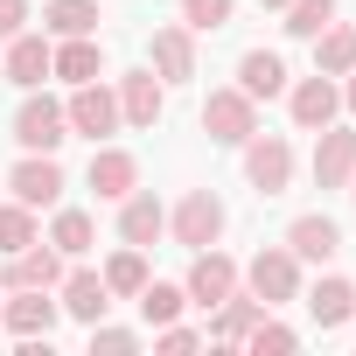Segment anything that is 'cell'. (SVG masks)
I'll list each match as a JSON object with an SVG mask.
<instances>
[{"instance_id":"6da1fadb","label":"cell","mask_w":356,"mask_h":356,"mask_svg":"<svg viewBox=\"0 0 356 356\" xmlns=\"http://www.w3.org/2000/svg\"><path fill=\"white\" fill-rule=\"evenodd\" d=\"M238 280H245V293H252V300H266V307H286V300H300V259H293L286 245H266V252H252Z\"/></svg>"},{"instance_id":"7a4b0ae2","label":"cell","mask_w":356,"mask_h":356,"mask_svg":"<svg viewBox=\"0 0 356 356\" xmlns=\"http://www.w3.org/2000/svg\"><path fill=\"white\" fill-rule=\"evenodd\" d=\"M224 224H231V217H224V196H217V189H189L182 203L168 210V238L182 245V252L217 245V238H224Z\"/></svg>"},{"instance_id":"3957f363","label":"cell","mask_w":356,"mask_h":356,"mask_svg":"<svg viewBox=\"0 0 356 356\" xmlns=\"http://www.w3.org/2000/svg\"><path fill=\"white\" fill-rule=\"evenodd\" d=\"M238 154H245V182L259 196H286L293 189V140L286 133H252Z\"/></svg>"},{"instance_id":"277c9868","label":"cell","mask_w":356,"mask_h":356,"mask_svg":"<svg viewBox=\"0 0 356 356\" xmlns=\"http://www.w3.org/2000/svg\"><path fill=\"white\" fill-rule=\"evenodd\" d=\"M203 133H210L217 147H245V140L259 133V98H245L238 84H217V91L203 98Z\"/></svg>"},{"instance_id":"5b68a950","label":"cell","mask_w":356,"mask_h":356,"mask_svg":"<svg viewBox=\"0 0 356 356\" xmlns=\"http://www.w3.org/2000/svg\"><path fill=\"white\" fill-rule=\"evenodd\" d=\"M245 266L231 259V252H217V245H203V252H189V280H182V293H189V307H217V300H231L245 280H238Z\"/></svg>"},{"instance_id":"8992f818","label":"cell","mask_w":356,"mask_h":356,"mask_svg":"<svg viewBox=\"0 0 356 356\" xmlns=\"http://www.w3.org/2000/svg\"><path fill=\"white\" fill-rule=\"evenodd\" d=\"M63 307H56V286H15V293H0V328H8L15 342L29 335H56Z\"/></svg>"},{"instance_id":"52a82bcc","label":"cell","mask_w":356,"mask_h":356,"mask_svg":"<svg viewBox=\"0 0 356 356\" xmlns=\"http://www.w3.org/2000/svg\"><path fill=\"white\" fill-rule=\"evenodd\" d=\"M63 119H70V133H84V140L98 147V140H112V133H119V91H112L105 77H91V84H70V105H63Z\"/></svg>"},{"instance_id":"ba28073f","label":"cell","mask_w":356,"mask_h":356,"mask_svg":"<svg viewBox=\"0 0 356 356\" xmlns=\"http://www.w3.org/2000/svg\"><path fill=\"white\" fill-rule=\"evenodd\" d=\"M63 140H70L63 105H56V98H42V91H29V98H22V112H15V147H22V154H56Z\"/></svg>"},{"instance_id":"9c48e42d","label":"cell","mask_w":356,"mask_h":356,"mask_svg":"<svg viewBox=\"0 0 356 356\" xmlns=\"http://www.w3.org/2000/svg\"><path fill=\"white\" fill-rule=\"evenodd\" d=\"M8 196L29 203V210H56L63 203V161L56 154H22L8 168Z\"/></svg>"},{"instance_id":"30bf717a","label":"cell","mask_w":356,"mask_h":356,"mask_svg":"<svg viewBox=\"0 0 356 356\" xmlns=\"http://www.w3.org/2000/svg\"><path fill=\"white\" fill-rule=\"evenodd\" d=\"M112 91H119V126H140V133L161 126V112H168V84H161L154 70H126Z\"/></svg>"},{"instance_id":"8fae6325","label":"cell","mask_w":356,"mask_h":356,"mask_svg":"<svg viewBox=\"0 0 356 356\" xmlns=\"http://www.w3.org/2000/svg\"><path fill=\"white\" fill-rule=\"evenodd\" d=\"M286 112H293V126H300V133H321V126H335V112H342V84L314 70V77L286 84Z\"/></svg>"},{"instance_id":"7c38bea8","label":"cell","mask_w":356,"mask_h":356,"mask_svg":"<svg viewBox=\"0 0 356 356\" xmlns=\"http://www.w3.org/2000/svg\"><path fill=\"white\" fill-rule=\"evenodd\" d=\"M84 182H91V196L98 203H126L133 189H140V161L126 154V147H91V168H84Z\"/></svg>"},{"instance_id":"4fadbf2b","label":"cell","mask_w":356,"mask_h":356,"mask_svg":"<svg viewBox=\"0 0 356 356\" xmlns=\"http://www.w3.org/2000/svg\"><path fill=\"white\" fill-rule=\"evenodd\" d=\"M147 70L161 77V84H189L196 77V29H154V42H147Z\"/></svg>"},{"instance_id":"5bb4252c","label":"cell","mask_w":356,"mask_h":356,"mask_svg":"<svg viewBox=\"0 0 356 356\" xmlns=\"http://www.w3.org/2000/svg\"><path fill=\"white\" fill-rule=\"evenodd\" d=\"M56 307L70 314V321H105V307H112V286H105V273H91V266H77V273H63L56 280Z\"/></svg>"},{"instance_id":"9a60e30c","label":"cell","mask_w":356,"mask_h":356,"mask_svg":"<svg viewBox=\"0 0 356 356\" xmlns=\"http://www.w3.org/2000/svg\"><path fill=\"white\" fill-rule=\"evenodd\" d=\"M63 280V252L56 245H22V252H8V266H0V293H15V286H56Z\"/></svg>"},{"instance_id":"2e32d148","label":"cell","mask_w":356,"mask_h":356,"mask_svg":"<svg viewBox=\"0 0 356 356\" xmlns=\"http://www.w3.org/2000/svg\"><path fill=\"white\" fill-rule=\"evenodd\" d=\"M356 168V126H321L314 133V189H342Z\"/></svg>"},{"instance_id":"e0dca14e","label":"cell","mask_w":356,"mask_h":356,"mask_svg":"<svg viewBox=\"0 0 356 356\" xmlns=\"http://www.w3.org/2000/svg\"><path fill=\"white\" fill-rule=\"evenodd\" d=\"M286 252H293L300 266H328V259L342 252V231H335V217H321V210L293 217V224H286Z\"/></svg>"},{"instance_id":"ac0fdd59","label":"cell","mask_w":356,"mask_h":356,"mask_svg":"<svg viewBox=\"0 0 356 356\" xmlns=\"http://www.w3.org/2000/svg\"><path fill=\"white\" fill-rule=\"evenodd\" d=\"M154 238H168V210H161V196L133 189V196L119 203V245H140V252H154Z\"/></svg>"},{"instance_id":"d6986e66","label":"cell","mask_w":356,"mask_h":356,"mask_svg":"<svg viewBox=\"0 0 356 356\" xmlns=\"http://www.w3.org/2000/svg\"><path fill=\"white\" fill-rule=\"evenodd\" d=\"M349 314H356V286H349L342 273H321V280L307 286V321H314L321 335H335Z\"/></svg>"},{"instance_id":"ffe728a7","label":"cell","mask_w":356,"mask_h":356,"mask_svg":"<svg viewBox=\"0 0 356 356\" xmlns=\"http://www.w3.org/2000/svg\"><path fill=\"white\" fill-rule=\"evenodd\" d=\"M49 42H56V35H49ZM49 77H63V84H91V77H105V49H98V35H63L56 56H49Z\"/></svg>"},{"instance_id":"44dd1931","label":"cell","mask_w":356,"mask_h":356,"mask_svg":"<svg viewBox=\"0 0 356 356\" xmlns=\"http://www.w3.org/2000/svg\"><path fill=\"white\" fill-rule=\"evenodd\" d=\"M49 56H56V42L49 35H8V84H22V91H35L42 77H49Z\"/></svg>"},{"instance_id":"7402d4cb","label":"cell","mask_w":356,"mask_h":356,"mask_svg":"<svg viewBox=\"0 0 356 356\" xmlns=\"http://www.w3.org/2000/svg\"><path fill=\"white\" fill-rule=\"evenodd\" d=\"M238 91H245V98H280V91H286L280 49H245V56H238Z\"/></svg>"},{"instance_id":"603a6c76","label":"cell","mask_w":356,"mask_h":356,"mask_svg":"<svg viewBox=\"0 0 356 356\" xmlns=\"http://www.w3.org/2000/svg\"><path fill=\"white\" fill-rule=\"evenodd\" d=\"M259 314H266V300H252V293L238 286L231 300H217V307H210V328H203V335H210V342H245Z\"/></svg>"},{"instance_id":"cb8c5ba5","label":"cell","mask_w":356,"mask_h":356,"mask_svg":"<svg viewBox=\"0 0 356 356\" xmlns=\"http://www.w3.org/2000/svg\"><path fill=\"white\" fill-rule=\"evenodd\" d=\"M314 70L321 77H349L356 70V22H328L314 35Z\"/></svg>"},{"instance_id":"d4e9b609","label":"cell","mask_w":356,"mask_h":356,"mask_svg":"<svg viewBox=\"0 0 356 356\" xmlns=\"http://www.w3.org/2000/svg\"><path fill=\"white\" fill-rule=\"evenodd\" d=\"M98 273H105L112 300H133V293H140V286L154 280V273H147V252H140V245H119V252H112V259H105Z\"/></svg>"},{"instance_id":"484cf974","label":"cell","mask_w":356,"mask_h":356,"mask_svg":"<svg viewBox=\"0 0 356 356\" xmlns=\"http://www.w3.org/2000/svg\"><path fill=\"white\" fill-rule=\"evenodd\" d=\"M42 35H98V0H49L42 8Z\"/></svg>"},{"instance_id":"4316f807","label":"cell","mask_w":356,"mask_h":356,"mask_svg":"<svg viewBox=\"0 0 356 356\" xmlns=\"http://www.w3.org/2000/svg\"><path fill=\"white\" fill-rule=\"evenodd\" d=\"M133 307H140V321H147V328H161V321H182L189 293L175 286V280H147V286L133 293Z\"/></svg>"},{"instance_id":"83f0119b","label":"cell","mask_w":356,"mask_h":356,"mask_svg":"<svg viewBox=\"0 0 356 356\" xmlns=\"http://www.w3.org/2000/svg\"><path fill=\"white\" fill-rule=\"evenodd\" d=\"M49 245H56L63 259H84V252L98 245V224H91V210H56V217H49Z\"/></svg>"},{"instance_id":"f1b7e54d","label":"cell","mask_w":356,"mask_h":356,"mask_svg":"<svg viewBox=\"0 0 356 356\" xmlns=\"http://www.w3.org/2000/svg\"><path fill=\"white\" fill-rule=\"evenodd\" d=\"M280 15H286V22H280L286 35H300V42H314V35H321V29L335 22V0H286Z\"/></svg>"},{"instance_id":"f546056e","label":"cell","mask_w":356,"mask_h":356,"mask_svg":"<svg viewBox=\"0 0 356 356\" xmlns=\"http://www.w3.org/2000/svg\"><path fill=\"white\" fill-rule=\"evenodd\" d=\"M35 238H42V224H35L29 203H0V259L22 252V245H35Z\"/></svg>"},{"instance_id":"4dcf8cb0","label":"cell","mask_w":356,"mask_h":356,"mask_svg":"<svg viewBox=\"0 0 356 356\" xmlns=\"http://www.w3.org/2000/svg\"><path fill=\"white\" fill-rule=\"evenodd\" d=\"M245 349H259V356H266V349H273V356H286V349H300V328H286V321H273V307H266V314L252 321V335H245Z\"/></svg>"},{"instance_id":"1f68e13d","label":"cell","mask_w":356,"mask_h":356,"mask_svg":"<svg viewBox=\"0 0 356 356\" xmlns=\"http://www.w3.org/2000/svg\"><path fill=\"white\" fill-rule=\"evenodd\" d=\"M231 15H238V0H182V29H196V35H217Z\"/></svg>"},{"instance_id":"d6a6232c","label":"cell","mask_w":356,"mask_h":356,"mask_svg":"<svg viewBox=\"0 0 356 356\" xmlns=\"http://www.w3.org/2000/svg\"><path fill=\"white\" fill-rule=\"evenodd\" d=\"M203 342H210V335H203V328H189V321H161V328H154V349H168V356L203 349Z\"/></svg>"},{"instance_id":"836d02e7","label":"cell","mask_w":356,"mask_h":356,"mask_svg":"<svg viewBox=\"0 0 356 356\" xmlns=\"http://www.w3.org/2000/svg\"><path fill=\"white\" fill-rule=\"evenodd\" d=\"M91 349H112V356H126V349H140V328H112V321H91Z\"/></svg>"},{"instance_id":"e575fe53","label":"cell","mask_w":356,"mask_h":356,"mask_svg":"<svg viewBox=\"0 0 356 356\" xmlns=\"http://www.w3.org/2000/svg\"><path fill=\"white\" fill-rule=\"evenodd\" d=\"M29 29V0H0V42Z\"/></svg>"},{"instance_id":"d590c367","label":"cell","mask_w":356,"mask_h":356,"mask_svg":"<svg viewBox=\"0 0 356 356\" xmlns=\"http://www.w3.org/2000/svg\"><path fill=\"white\" fill-rule=\"evenodd\" d=\"M342 105H349V112H356V70H349V84H342Z\"/></svg>"},{"instance_id":"8d00e7d4","label":"cell","mask_w":356,"mask_h":356,"mask_svg":"<svg viewBox=\"0 0 356 356\" xmlns=\"http://www.w3.org/2000/svg\"><path fill=\"white\" fill-rule=\"evenodd\" d=\"M342 189H349V203H356V168H349V182H342Z\"/></svg>"},{"instance_id":"74e56055","label":"cell","mask_w":356,"mask_h":356,"mask_svg":"<svg viewBox=\"0 0 356 356\" xmlns=\"http://www.w3.org/2000/svg\"><path fill=\"white\" fill-rule=\"evenodd\" d=\"M259 8H286V0H259Z\"/></svg>"}]
</instances>
